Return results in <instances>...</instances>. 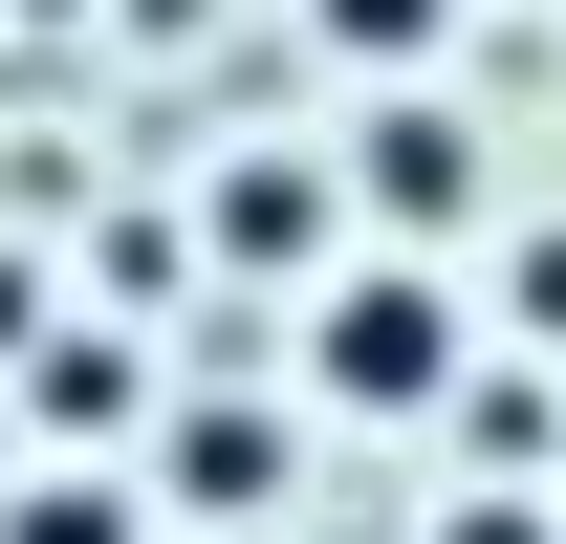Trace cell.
Masks as SVG:
<instances>
[{
  "instance_id": "1",
  "label": "cell",
  "mask_w": 566,
  "mask_h": 544,
  "mask_svg": "<svg viewBox=\"0 0 566 544\" xmlns=\"http://www.w3.org/2000/svg\"><path fill=\"white\" fill-rule=\"evenodd\" d=\"M305 370H327V414H436L458 393V283L436 262H349L305 305Z\"/></svg>"
},
{
  "instance_id": "2",
  "label": "cell",
  "mask_w": 566,
  "mask_h": 544,
  "mask_svg": "<svg viewBox=\"0 0 566 544\" xmlns=\"http://www.w3.org/2000/svg\"><path fill=\"white\" fill-rule=\"evenodd\" d=\"M349 197L392 218V240H436V218H480V132H458V109H415V87H392V109H370V153H349Z\"/></svg>"
},
{
  "instance_id": "3",
  "label": "cell",
  "mask_w": 566,
  "mask_h": 544,
  "mask_svg": "<svg viewBox=\"0 0 566 544\" xmlns=\"http://www.w3.org/2000/svg\"><path fill=\"white\" fill-rule=\"evenodd\" d=\"M305 240H327V175L305 153H240L218 175V262H305Z\"/></svg>"
},
{
  "instance_id": "4",
  "label": "cell",
  "mask_w": 566,
  "mask_h": 544,
  "mask_svg": "<svg viewBox=\"0 0 566 544\" xmlns=\"http://www.w3.org/2000/svg\"><path fill=\"white\" fill-rule=\"evenodd\" d=\"M175 501H197V523L283 501V414H175Z\"/></svg>"
},
{
  "instance_id": "5",
  "label": "cell",
  "mask_w": 566,
  "mask_h": 544,
  "mask_svg": "<svg viewBox=\"0 0 566 544\" xmlns=\"http://www.w3.org/2000/svg\"><path fill=\"white\" fill-rule=\"evenodd\" d=\"M0 544H153V501L87 479V458H44V479H0Z\"/></svg>"
},
{
  "instance_id": "6",
  "label": "cell",
  "mask_w": 566,
  "mask_h": 544,
  "mask_svg": "<svg viewBox=\"0 0 566 544\" xmlns=\"http://www.w3.org/2000/svg\"><path fill=\"white\" fill-rule=\"evenodd\" d=\"M22 414H44V436H66V458H87V436H132V414H153V370H132V348H109V327H66V348H44V393H22Z\"/></svg>"
},
{
  "instance_id": "7",
  "label": "cell",
  "mask_w": 566,
  "mask_h": 544,
  "mask_svg": "<svg viewBox=\"0 0 566 544\" xmlns=\"http://www.w3.org/2000/svg\"><path fill=\"white\" fill-rule=\"evenodd\" d=\"M305 22H327L349 66H415V44H436V22H458V0H305Z\"/></svg>"
},
{
  "instance_id": "8",
  "label": "cell",
  "mask_w": 566,
  "mask_h": 544,
  "mask_svg": "<svg viewBox=\"0 0 566 544\" xmlns=\"http://www.w3.org/2000/svg\"><path fill=\"white\" fill-rule=\"evenodd\" d=\"M436 544H545V523H523V501H458V523H436Z\"/></svg>"
},
{
  "instance_id": "9",
  "label": "cell",
  "mask_w": 566,
  "mask_h": 544,
  "mask_svg": "<svg viewBox=\"0 0 566 544\" xmlns=\"http://www.w3.org/2000/svg\"><path fill=\"white\" fill-rule=\"evenodd\" d=\"M523 327H545V348H566V240H545V262H523Z\"/></svg>"
}]
</instances>
